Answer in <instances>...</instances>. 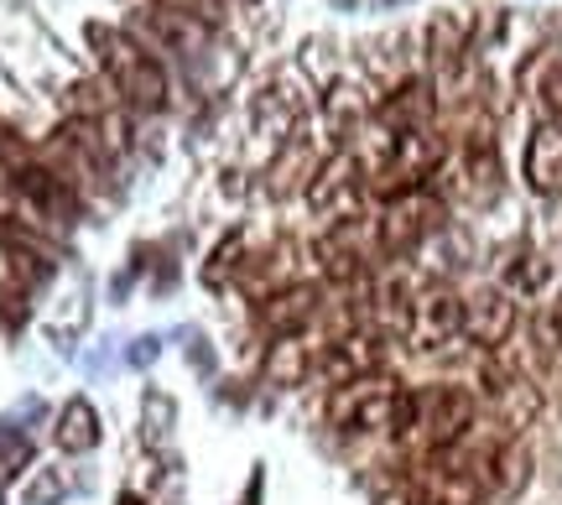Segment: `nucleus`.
I'll list each match as a JSON object with an SVG mask.
<instances>
[{"instance_id": "obj_1", "label": "nucleus", "mask_w": 562, "mask_h": 505, "mask_svg": "<svg viewBox=\"0 0 562 505\" xmlns=\"http://www.w3.org/2000/svg\"><path fill=\"white\" fill-rule=\"evenodd\" d=\"M474 427H480V396L469 385H453V381L412 385L402 427H396V444L412 448L417 459H432V453H448L453 444H463Z\"/></svg>"}, {"instance_id": "obj_2", "label": "nucleus", "mask_w": 562, "mask_h": 505, "mask_svg": "<svg viewBox=\"0 0 562 505\" xmlns=\"http://www.w3.org/2000/svg\"><path fill=\"white\" fill-rule=\"evenodd\" d=\"M83 37H89V53L100 63V83L125 110H161L167 104V74H161L157 53L146 42L131 37L125 26H104V21H89Z\"/></svg>"}, {"instance_id": "obj_3", "label": "nucleus", "mask_w": 562, "mask_h": 505, "mask_svg": "<svg viewBox=\"0 0 562 505\" xmlns=\"http://www.w3.org/2000/svg\"><path fill=\"white\" fill-rule=\"evenodd\" d=\"M406 391L391 370H375V375H360V381H344L328 391V427L344 433V438H375V433H391L402 427L406 412Z\"/></svg>"}, {"instance_id": "obj_4", "label": "nucleus", "mask_w": 562, "mask_h": 505, "mask_svg": "<svg viewBox=\"0 0 562 505\" xmlns=\"http://www.w3.org/2000/svg\"><path fill=\"white\" fill-rule=\"evenodd\" d=\"M370 224H375L381 261H396V256H412L427 235L442 229V199L432 188H417V193H402V199H385L381 214Z\"/></svg>"}, {"instance_id": "obj_5", "label": "nucleus", "mask_w": 562, "mask_h": 505, "mask_svg": "<svg viewBox=\"0 0 562 505\" xmlns=\"http://www.w3.org/2000/svg\"><path fill=\"white\" fill-rule=\"evenodd\" d=\"M402 339L412 349H422V355H438L448 344H463V292H453V287H442V282L417 287Z\"/></svg>"}, {"instance_id": "obj_6", "label": "nucleus", "mask_w": 562, "mask_h": 505, "mask_svg": "<svg viewBox=\"0 0 562 505\" xmlns=\"http://www.w3.org/2000/svg\"><path fill=\"white\" fill-rule=\"evenodd\" d=\"M385 355H391V334H381L375 324H349L344 334L323 339L318 381L334 391V385H344V381L375 375V370H385Z\"/></svg>"}, {"instance_id": "obj_7", "label": "nucleus", "mask_w": 562, "mask_h": 505, "mask_svg": "<svg viewBox=\"0 0 562 505\" xmlns=\"http://www.w3.org/2000/svg\"><path fill=\"white\" fill-rule=\"evenodd\" d=\"M328 292L318 282H281L261 298V328L266 339H292V334H313V324L323 318Z\"/></svg>"}, {"instance_id": "obj_8", "label": "nucleus", "mask_w": 562, "mask_h": 505, "mask_svg": "<svg viewBox=\"0 0 562 505\" xmlns=\"http://www.w3.org/2000/svg\"><path fill=\"white\" fill-rule=\"evenodd\" d=\"M510 334H516V298H510L501 282L480 287V292L463 298V344L495 355V349H505Z\"/></svg>"}, {"instance_id": "obj_9", "label": "nucleus", "mask_w": 562, "mask_h": 505, "mask_svg": "<svg viewBox=\"0 0 562 505\" xmlns=\"http://www.w3.org/2000/svg\"><path fill=\"white\" fill-rule=\"evenodd\" d=\"M501 152H495V136L474 131L469 142L459 146L453 157V188H459L463 203H495L501 199Z\"/></svg>"}, {"instance_id": "obj_10", "label": "nucleus", "mask_w": 562, "mask_h": 505, "mask_svg": "<svg viewBox=\"0 0 562 505\" xmlns=\"http://www.w3.org/2000/svg\"><path fill=\"white\" fill-rule=\"evenodd\" d=\"M375 125L391 131V136H406V131H427V125H438V89H432L427 79L396 83V89L375 104Z\"/></svg>"}, {"instance_id": "obj_11", "label": "nucleus", "mask_w": 562, "mask_h": 505, "mask_svg": "<svg viewBox=\"0 0 562 505\" xmlns=\"http://www.w3.org/2000/svg\"><path fill=\"white\" fill-rule=\"evenodd\" d=\"M526 182L537 193H562V125L537 121L531 142H526Z\"/></svg>"}, {"instance_id": "obj_12", "label": "nucleus", "mask_w": 562, "mask_h": 505, "mask_svg": "<svg viewBox=\"0 0 562 505\" xmlns=\"http://www.w3.org/2000/svg\"><path fill=\"white\" fill-rule=\"evenodd\" d=\"M307 375H318V344H307V334L266 344V381L271 385H302Z\"/></svg>"}, {"instance_id": "obj_13", "label": "nucleus", "mask_w": 562, "mask_h": 505, "mask_svg": "<svg viewBox=\"0 0 562 505\" xmlns=\"http://www.w3.org/2000/svg\"><path fill=\"white\" fill-rule=\"evenodd\" d=\"M547 282H552V266H547V256L542 250H531V245H516L510 261L501 266V287L510 292V298H537Z\"/></svg>"}, {"instance_id": "obj_14", "label": "nucleus", "mask_w": 562, "mask_h": 505, "mask_svg": "<svg viewBox=\"0 0 562 505\" xmlns=\"http://www.w3.org/2000/svg\"><path fill=\"white\" fill-rule=\"evenodd\" d=\"M58 448L63 453H89V448L100 444V412L83 402V396H74V402L58 412Z\"/></svg>"}, {"instance_id": "obj_15", "label": "nucleus", "mask_w": 562, "mask_h": 505, "mask_svg": "<svg viewBox=\"0 0 562 505\" xmlns=\"http://www.w3.org/2000/svg\"><path fill=\"white\" fill-rule=\"evenodd\" d=\"M531 100H537V121L562 125V58L542 63V74H537V89H531Z\"/></svg>"}, {"instance_id": "obj_16", "label": "nucleus", "mask_w": 562, "mask_h": 505, "mask_svg": "<svg viewBox=\"0 0 562 505\" xmlns=\"http://www.w3.org/2000/svg\"><path fill=\"white\" fill-rule=\"evenodd\" d=\"M26 162H37V157H32V142H26L11 121H0V172H16V167H26Z\"/></svg>"}, {"instance_id": "obj_17", "label": "nucleus", "mask_w": 562, "mask_h": 505, "mask_svg": "<svg viewBox=\"0 0 562 505\" xmlns=\"http://www.w3.org/2000/svg\"><path fill=\"white\" fill-rule=\"evenodd\" d=\"M531 334H537V344H542V355H562V298H558V303H547L542 313H537Z\"/></svg>"}, {"instance_id": "obj_18", "label": "nucleus", "mask_w": 562, "mask_h": 505, "mask_svg": "<svg viewBox=\"0 0 562 505\" xmlns=\"http://www.w3.org/2000/svg\"><path fill=\"white\" fill-rule=\"evenodd\" d=\"M115 505H146V501H140V495H121V501H115Z\"/></svg>"}]
</instances>
